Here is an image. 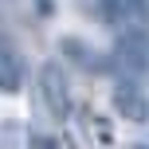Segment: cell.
Returning a JSON list of instances; mask_svg holds the SVG:
<instances>
[{
    "label": "cell",
    "instance_id": "obj_7",
    "mask_svg": "<svg viewBox=\"0 0 149 149\" xmlns=\"http://www.w3.org/2000/svg\"><path fill=\"white\" fill-rule=\"evenodd\" d=\"M134 149H149V145H134Z\"/></svg>",
    "mask_w": 149,
    "mask_h": 149
},
{
    "label": "cell",
    "instance_id": "obj_2",
    "mask_svg": "<svg viewBox=\"0 0 149 149\" xmlns=\"http://www.w3.org/2000/svg\"><path fill=\"white\" fill-rule=\"evenodd\" d=\"M114 110L122 118H130V122H145L149 118V98H145V90L134 79H122L114 86Z\"/></svg>",
    "mask_w": 149,
    "mask_h": 149
},
{
    "label": "cell",
    "instance_id": "obj_6",
    "mask_svg": "<svg viewBox=\"0 0 149 149\" xmlns=\"http://www.w3.org/2000/svg\"><path fill=\"white\" fill-rule=\"evenodd\" d=\"M31 145H36V149H59L55 141H47V137H31Z\"/></svg>",
    "mask_w": 149,
    "mask_h": 149
},
{
    "label": "cell",
    "instance_id": "obj_4",
    "mask_svg": "<svg viewBox=\"0 0 149 149\" xmlns=\"http://www.w3.org/2000/svg\"><path fill=\"white\" fill-rule=\"evenodd\" d=\"M20 86H24V67H20V59H16L12 51L0 47V94H16Z\"/></svg>",
    "mask_w": 149,
    "mask_h": 149
},
{
    "label": "cell",
    "instance_id": "obj_5",
    "mask_svg": "<svg viewBox=\"0 0 149 149\" xmlns=\"http://www.w3.org/2000/svg\"><path fill=\"white\" fill-rule=\"evenodd\" d=\"M98 8H102V16L118 20V16H130V12H134V0H98Z\"/></svg>",
    "mask_w": 149,
    "mask_h": 149
},
{
    "label": "cell",
    "instance_id": "obj_3",
    "mask_svg": "<svg viewBox=\"0 0 149 149\" xmlns=\"http://www.w3.org/2000/svg\"><path fill=\"white\" fill-rule=\"evenodd\" d=\"M39 86H43V102H51V114L55 118H67V79H63V71L55 67V63H47L43 71H39Z\"/></svg>",
    "mask_w": 149,
    "mask_h": 149
},
{
    "label": "cell",
    "instance_id": "obj_1",
    "mask_svg": "<svg viewBox=\"0 0 149 149\" xmlns=\"http://www.w3.org/2000/svg\"><path fill=\"white\" fill-rule=\"evenodd\" d=\"M110 63L126 74V79H130V74H141L149 67V36H145L141 28L122 31L118 43H114V51H110Z\"/></svg>",
    "mask_w": 149,
    "mask_h": 149
}]
</instances>
